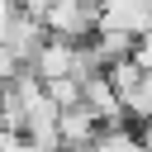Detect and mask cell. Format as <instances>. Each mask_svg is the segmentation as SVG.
I'll return each instance as SVG.
<instances>
[{
	"label": "cell",
	"mask_w": 152,
	"mask_h": 152,
	"mask_svg": "<svg viewBox=\"0 0 152 152\" xmlns=\"http://www.w3.org/2000/svg\"><path fill=\"white\" fill-rule=\"evenodd\" d=\"M95 128H100V119H95L81 100L57 109V142H62V147H81V142H90Z\"/></svg>",
	"instance_id": "cell-2"
},
{
	"label": "cell",
	"mask_w": 152,
	"mask_h": 152,
	"mask_svg": "<svg viewBox=\"0 0 152 152\" xmlns=\"http://www.w3.org/2000/svg\"><path fill=\"white\" fill-rule=\"evenodd\" d=\"M14 14V0H0V28H5V19Z\"/></svg>",
	"instance_id": "cell-5"
},
{
	"label": "cell",
	"mask_w": 152,
	"mask_h": 152,
	"mask_svg": "<svg viewBox=\"0 0 152 152\" xmlns=\"http://www.w3.org/2000/svg\"><path fill=\"white\" fill-rule=\"evenodd\" d=\"M119 104H124L128 124H138V119H147V114H152V71H147V66H142L124 90H119Z\"/></svg>",
	"instance_id": "cell-3"
},
{
	"label": "cell",
	"mask_w": 152,
	"mask_h": 152,
	"mask_svg": "<svg viewBox=\"0 0 152 152\" xmlns=\"http://www.w3.org/2000/svg\"><path fill=\"white\" fill-rule=\"evenodd\" d=\"M38 19H43V33L90 38V33L100 28V5H95V0H43Z\"/></svg>",
	"instance_id": "cell-1"
},
{
	"label": "cell",
	"mask_w": 152,
	"mask_h": 152,
	"mask_svg": "<svg viewBox=\"0 0 152 152\" xmlns=\"http://www.w3.org/2000/svg\"><path fill=\"white\" fill-rule=\"evenodd\" d=\"M133 128H138V142H142V147H152V114H147V119H138Z\"/></svg>",
	"instance_id": "cell-4"
}]
</instances>
